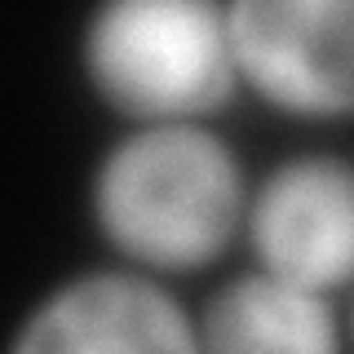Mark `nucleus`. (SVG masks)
Returning <instances> with one entry per match:
<instances>
[{"label":"nucleus","mask_w":354,"mask_h":354,"mask_svg":"<svg viewBox=\"0 0 354 354\" xmlns=\"http://www.w3.org/2000/svg\"><path fill=\"white\" fill-rule=\"evenodd\" d=\"M243 243L252 270L341 297L354 288V160L292 151L252 177Z\"/></svg>","instance_id":"nucleus-4"},{"label":"nucleus","mask_w":354,"mask_h":354,"mask_svg":"<svg viewBox=\"0 0 354 354\" xmlns=\"http://www.w3.org/2000/svg\"><path fill=\"white\" fill-rule=\"evenodd\" d=\"M199 354H346L337 297L243 270L217 283L195 315Z\"/></svg>","instance_id":"nucleus-6"},{"label":"nucleus","mask_w":354,"mask_h":354,"mask_svg":"<svg viewBox=\"0 0 354 354\" xmlns=\"http://www.w3.org/2000/svg\"><path fill=\"white\" fill-rule=\"evenodd\" d=\"M88 93L129 129L213 124L239 97L226 5L213 0H106L75 36Z\"/></svg>","instance_id":"nucleus-2"},{"label":"nucleus","mask_w":354,"mask_h":354,"mask_svg":"<svg viewBox=\"0 0 354 354\" xmlns=\"http://www.w3.org/2000/svg\"><path fill=\"white\" fill-rule=\"evenodd\" d=\"M226 22L243 88L274 115H354V0H230Z\"/></svg>","instance_id":"nucleus-3"},{"label":"nucleus","mask_w":354,"mask_h":354,"mask_svg":"<svg viewBox=\"0 0 354 354\" xmlns=\"http://www.w3.org/2000/svg\"><path fill=\"white\" fill-rule=\"evenodd\" d=\"M252 177L217 124L124 129L88 173V221L120 266L199 274L243 239Z\"/></svg>","instance_id":"nucleus-1"},{"label":"nucleus","mask_w":354,"mask_h":354,"mask_svg":"<svg viewBox=\"0 0 354 354\" xmlns=\"http://www.w3.org/2000/svg\"><path fill=\"white\" fill-rule=\"evenodd\" d=\"M5 354H199V328L164 279L111 261L53 283Z\"/></svg>","instance_id":"nucleus-5"},{"label":"nucleus","mask_w":354,"mask_h":354,"mask_svg":"<svg viewBox=\"0 0 354 354\" xmlns=\"http://www.w3.org/2000/svg\"><path fill=\"white\" fill-rule=\"evenodd\" d=\"M350 301H346V341H350V350H354V288H350Z\"/></svg>","instance_id":"nucleus-7"}]
</instances>
